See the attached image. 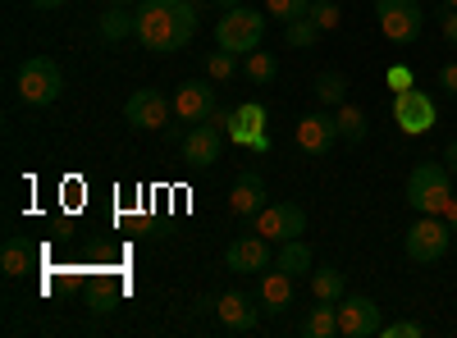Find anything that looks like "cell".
I'll return each mask as SVG.
<instances>
[{
  "mask_svg": "<svg viewBox=\"0 0 457 338\" xmlns=\"http://www.w3.org/2000/svg\"><path fill=\"white\" fill-rule=\"evenodd\" d=\"M293 142H297V152L302 156H312V161H325L329 152H334V142H338V124H334V115H302L297 120V128H293Z\"/></svg>",
  "mask_w": 457,
  "mask_h": 338,
  "instance_id": "cell-14",
  "label": "cell"
},
{
  "mask_svg": "<svg viewBox=\"0 0 457 338\" xmlns=\"http://www.w3.org/2000/svg\"><path fill=\"white\" fill-rule=\"evenodd\" d=\"M444 165H448V174L457 178V142H448V146H444Z\"/></svg>",
  "mask_w": 457,
  "mask_h": 338,
  "instance_id": "cell-36",
  "label": "cell"
},
{
  "mask_svg": "<svg viewBox=\"0 0 457 338\" xmlns=\"http://www.w3.org/2000/svg\"><path fill=\"white\" fill-rule=\"evenodd\" d=\"M302 334H307V338H334L338 334V307L334 302H316L312 316L302 320Z\"/></svg>",
  "mask_w": 457,
  "mask_h": 338,
  "instance_id": "cell-26",
  "label": "cell"
},
{
  "mask_svg": "<svg viewBox=\"0 0 457 338\" xmlns=\"http://www.w3.org/2000/svg\"><path fill=\"white\" fill-rule=\"evenodd\" d=\"M320 42V28L302 14V19H293V23H284V46H293V51H312Z\"/></svg>",
  "mask_w": 457,
  "mask_h": 338,
  "instance_id": "cell-28",
  "label": "cell"
},
{
  "mask_svg": "<svg viewBox=\"0 0 457 338\" xmlns=\"http://www.w3.org/2000/svg\"><path fill=\"white\" fill-rule=\"evenodd\" d=\"M238 60H243V55L220 51V46H215V51L206 55V78H211V83H228V78H238V73H243V64H238Z\"/></svg>",
  "mask_w": 457,
  "mask_h": 338,
  "instance_id": "cell-27",
  "label": "cell"
},
{
  "mask_svg": "<svg viewBox=\"0 0 457 338\" xmlns=\"http://www.w3.org/2000/svg\"><path fill=\"white\" fill-rule=\"evenodd\" d=\"M453 238L457 234L448 229L444 215H421L403 234V251H407V260H416V266H435V260H444V251H448Z\"/></svg>",
  "mask_w": 457,
  "mask_h": 338,
  "instance_id": "cell-6",
  "label": "cell"
},
{
  "mask_svg": "<svg viewBox=\"0 0 457 338\" xmlns=\"http://www.w3.org/2000/svg\"><path fill=\"white\" fill-rule=\"evenodd\" d=\"M137 28V46H146L151 55H174L197 37V5L193 0H137L133 10Z\"/></svg>",
  "mask_w": 457,
  "mask_h": 338,
  "instance_id": "cell-1",
  "label": "cell"
},
{
  "mask_svg": "<svg viewBox=\"0 0 457 338\" xmlns=\"http://www.w3.org/2000/svg\"><path fill=\"white\" fill-rule=\"evenodd\" d=\"M439 92L457 101V60H448V64L439 69Z\"/></svg>",
  "mask_w": 457,
  "mask_h": 338,
  "instance_id": "cell-34",
  "label": "cell"
},
{
  "mask_svg": "<svg viewBox=\"0 0 457 338\" xmlns=\"http://www.w3.org/2000/svg\"><path fill=\"white\" fill-rule=\"evenodd\" d=\"M385 83H389L394 92H407V87H416V73H411L407 64H389V73H385Z\"/></svg>",
  "mask_w": 457,
  "mask_h": 338,
  "instance_id": "cell-32",
  "label": "cell"
},
{
  "mask_svg": "<svg viewBox=\"0 0 457 338\" xmlns=\"http://www.w3.org/2000/svg\"><path fill=\"white\" fill-rule=\"evenodd\" d=\"M444 219H448V229L457 234V193H453V202H448V210H444Z\"/></svg>",
  "mask_w": 457,
  "mask_h": 338,
  "instance_id": "cell-37",
  "label": "cell"
},
{
  "mask_svg": "<svg viewBox=\"0 0 457 338\" xmlns=\"http://www.w3.org/2000/svg\"><path fill=\"white\" fill-rule=\"evenodd\" d=\"M439 32H444V42H448V46H457V10H453V5L439 10Z\"/></svg>",
  "mask_w": 457,
  "mask_h": 338,
  "instance_id": "cell-33",
  "label": "cell"
},
{
  "mask_svg": "<svg viewBox=\"0 0 457 338\" xmlns=\"http://www.w3.org/2000/svg\"><path fill=\"white\" fill-rule=\"evenodd\" d=\"M312 293H316V302H343L348 297V275L338 266H320L312 270Z\"/></svg>",
  "mask_w": 457,
  "mask_h": 338,
  "instance_id": "cell-21",
  "label": "cell"
},
{
  "mask_svg": "<svg viewBox=\"0 0 457 338\" xmlns=\"http://www.w3.org/2000/svg\"><path fill=\"white\" fill-rule=\"evenodd\" d=\"M215 316H220V325L228 334H252L265 311H261L256 297H247V293H220L215 297Z\"/></svg>",
  "mask_w": 457,
  "mask_h": 338,
  "instance_id": "cell-16",
  "label": "cell"
},
{
  "mask_svg": "<svg viewBox=\"0 0 457 338\" xmlns=\"http://www.w3.org/2000/svg\"><path fill=\"white\" fill-rule=\"evenodd\" d=\"M228 210H234L238 219H247V215H261V210H265V178H261L256 169L238 174L234 193H228Z\"/></svg>",
  "mask_w": 457,
  "mask_h": 338,
  "instance_id": "cell-18",
  "label": "cell"
},
{
  "mask_svg": "<svg viewBox=\"0 0 457 338\" xmlns=\"http://www.w3.org/2000/svg\"><path fill=\"white\" fill-rule=\"evenodd\" d=\"M439 5H453V10H457V0H439Z\"/></svg>",
  "mask_w": 457,
  "mask_h": 338,
  "instance_id": "cell-40",
  "label": "cell"
},
{
  "mask_svg": "<svg viewBox=\"0 0 457 338\" xmlns=\"http://www.w3.org/2000/svg\"><path fill=\"white\" fill-rule=\"evenodd\" d=\"M334 124H338V142H366V133H370L366 110L361 105H348V101L334 110Z\"/></svg>",
  "mask_w": 457,
  "mask_h": 338,
  "instance_id": "cell-23",
  "label": "cell"
},
{
  "mask_svg": "<svg viewBox=\"0 0 457 338\" xmlns=\"http://www.w3.org/2000/svg\"><path fill=\"white\" fill-rule=\"evenodd\" d=\"M312 92H316L320 105H343V101H348V78H343L338 69H320L316 83H312Z\"/></svg>",
  "mask_w": 457,
  "mask_h": 338,
  "instance_id": "cell-25",
  "label": "cell"
},
{
  "mask_svg": "<svg viewBox=\"0 0 457 338\" xmlns=\"http://www.w3.org/2000/svg\"><path fill=\"white\" fill-rule=\"evenodd\" d=\"M14 87H19V101H23V105H37V110H42V105L60 101V92H64V73H60V64H55L51 55H32V60L19 64Z\"/></svg>",
  "mask_w": 457,
  "mask_h": 338,
  "instance_id": "cell-3",
  "label": "cell"
},
{
  "mask_svg": "<svg viewBox=\"0 0 457 338\" xmlns=\"http://www.w3.org/2000/svg\"><path fill=\"white\" fill-rule=\"evenodd\" d=\"M275 270H284L288 279H302V275L316 270V256H312V247L302 243V238H288V243H279V251H275Z\"/></svg>",
  "mask_w": 457,
  "mask_h": 338,
  "instance_id": "cell-19",
  "label": "cell"
},
{
  "mask_svg": "<svg viewBox=\"0 0 457 338\" xmlns=\"http://www.w3.org/2000/svg\"><path fill=\"white\" fill-rule=\"evenodd\" d=\"M110 5H129V10H137V0H110Z\"/></svg>",
  "mask_w": 457,
  "mask_h": 338,
  "instance_id": "cell-39",
  "label": "cell"
},
{
  "mask_svg": "<svg viewBox=\"0 0 457 338\" xmlns=\"http://www.w3.org/2000/svg\"><path fill=\"white\" fill-rule=\"evenodd\" d=\"M453 202V174L444 161H421L407 174V206L416 215H444Z\"/></svg>",
  "mask_w": 457,
  "mask_h": 338,
  "instance_id": "cell-2",
  "label": "cell"
},
{
  "mask_svg": "<svg viewBox=\"0 0 457 338\" xmlns=\"http://www.w3.org/2000/svg\"><path fill=\"white\" fill-rule=\"evenodd\" d=\"M312 10V0H265V14H275L279 23H293Z\"/></svg>",
  "mask_w": 457,
  "mask_h": 338,
  "instance_id": "cell-30",
  "label": "cell"
},
{
  "mask_svg": "<svg viewBox=\"0 0 457 338\" xmlns=\"http://www.w3.org/2000/svg\"><path fill=\"white\" fill-rule=\"evenodd\" d=\"M338 307V334L343 338H375L379 329H385V320H379V302L375 297H361V293H348Z\"/></svg>",
  "mask_w": 457,
  "mask_h": 338,
  "instance_id": "cell-10",
  "label": "cell"
},
{
  "mask_svg": "<svg viewBox=\"0 0 457 338\" xmlns=\"http://www.w3.org/2000/svg\"><path fill=\"white\" fill-rule=\"evenodd\" d=\"M220 110V92L211 87V78H187L174 92V115L179 124H206Z\"/></svg>",
  "mask_w": 457,
  "mask_h": 338,
  "instance_id": "cell-12",
  "label": "cell"
},
{
  "mask_svg": "<svg viewBox=\"0 0 457 338\" xmlns=\"http://www.w3.org/2000/svg\"><path fill=\"white\" fill-rule=\"evenodd\" d=\"M252 229L270 243H288V238H302L307 234V210L297 202H265L261 215H252Z\"/></svg>",
  "mask_w": 457,
  "mask_h": 338,
  "instance_id": "cell-8",
  "label": "cell"
},
{
  "mask_svg": "<svg viewBox=\"0 0 457 338\" xmlns=\"http://www.w3.org/2000/svg\"><path fill=\"white\" fill-rule=\"evenodd\" d=\"M170 115H174V101H170L161 87H137V92L124 101V120H129L133 128H146V133H165Z\"/></svg>",
  "mask_w": 457,
  "mask_h": 338,
  "instance_id": "cell-9",
  "label": "cell"
},
{
  "mask_svg": "<svg viewBox=\"0 0 457 338\" xmlns=\"http://www.w3.org/2000/svg\"><path fill=\"white\" fill-rule=\"evenodd\" d=\"M224 128L220 124H187V133H183V142H179V152H183V161L193 165V169H211L215 161H220V152H224Z\"/></svg>",
  "mask_w": 457,
  "mask_h": 338,
  "instance_id": "cell-13",
  "label": "cell"
},
{
  "mask_svg": "<svg viewBox=\"0 0 457 338\" xmlns=\"http://www.w3.org/2000/svg\"><path fill=\"white\" fill-rule=\"evenodd\" d=\"M101 37H105V42H129V37H133V28H137V19H133V10L129 5H110L105 14H101Z\"/></svg>",
  "mask_w": 457,
  "mask_h": 338,
  "instance_id": "cell-24",
  "label": "cell"
},
{
  "mask_svg": "<svg viewBox=\"0 0 457 338\" xmlns=\"http://www.w3.org/2000/svg\"><path fill=\"white\" fill-rule=\"evenodd\" d=\"M243 73H247V83L252 87H275L279 83V60L270 55V51H252V55H243Z\"/></svg>",
  "mask_w": 457,
  "mask_h": 338,
  "instance_id": "cell-22",
  "label": "cell"
},
{
  "mask_svg": "<svg viewBox=\"0 0 457 338\" xmlns=\"http://www.w3.org/2000/svg\"><path fill=\"white\" fill-rule=\"evenodd\" d=\"M426 325L421 320H389L385 329H379V338H421Z\"/></svg>",
  "mask_w": 457,
  "mask_h": 338,
  "instance_id": "cell-31",
  "label": "cell"
},
{
  "mask_svg": "<svg viewBox=\"0 0 457 338\" xmlns=\"http://www.w3.org/2000/svg\"><path fill=\"white\" fill-rule=\"evenodd\" d=\"M211 5H215V10L224 14V10H238V5H243V0H211Z\"/></svg>",
  "mask_w": 457,
  "mask_h": 338,
  "instance_id": "cell-38",
  "label": "cell"
},
{
  "mask_svg": "<svg viewBox=\"0 0 457 338\" xmlns=\"http://www.w3.org/2000/svg\"><path fill=\"white\" fill-rule=\"evenodd\" d=\"M307 19H312V23H316L320 32H334V28L343 23V10H338V0H312Z\"/></svg>",
  "mask_w": 457,
  "mask_h": 338,
  "instance_id": "cell-29",
  "label": "cell"
},
{
  "mask_svg": "<svg viewBox=\"0 0 457 338\" xmlns=\"http://www.w3.org/2000/svg\"><path fill=\"white\" fill-rule=\"evenodd\" d=\"M28 5H32V10H42V14H55V10L69 5V0H28Z\"/></svg>",
  "mask_w": 457,
  "mask_h": 338,
  "instance_id": "cell-35",
  "label": "cell"
},
{
  "mask_svg": "<svg viewBox=\"0 0 457 338\" xmlns=\"http://www.w3.org/2000/svg\"><path fill=\"white\" fill-rule=\"evenodd\" d=\"M265 105H256V101H247V105H238L234 110V120H228V142H243V146H252V152H270V133H265Z\"/></svg>",
  "mask_w": 457,
  "mask_h": 338,
  "instance_id": "cell-15",
  "label": "cell"
},
{
  "mask_svg": "<svg viewBox=\"0 0 457 338\" xmlns=\"http://www.w3.org/2000/svg\"><path fill=\"white\" fill-rule=\"evenodd\" d=\"M265 37V14L252 10V5H238V10H224L220 23H215V46L220 51H234V55H252Z\"/></svg>",
  "mask_w": 457,
  "mask_h": 338,
  "instance_id": "cell-4",
  "label": "cell"
},
{
  "mask_svg": "<svg viewBox=\"0 0 457 338\" xmlns=\"http://www.w3.org/2000/svg\"><path fill=\"white\" fill-rule=\"evenodd\" d=\"M256 302H261V311L265 316H284L288 307H293V279L284 275V270H265L261 275V288H256Z\"/></svg>",
  "mask_w": 457,
  "mask_h": 338,
  "instance_id": "cell-17",
  "label": "cell"
},
{
  "mask_svg": "<svg viewBox=\"0 0 457 338\" xmlns=\"http://www.w3.org/2000/svg\"><path fill=\"white\" fill-rule=\"evenodd\" d=\"M224 266L234 270V275H265L275 266V251H270V238H261L256 229L252 234H243V238H234L224 247Z\"/></svg>",
  "mask_w": 457,
  "mask_h": 338,
  "instance_id": "cell-11",
  "label": "cell"
},
{
  "mask_svg": "<svg viewBox=\"0 0 457 338\" xmlns=\"http://www.w3.org/2000/svg\"><path fill=\"white\" fill-rule=\"evenodd\" d=\"M375 19H379V32H385L394 46H411V42H421V32H426L421 0H375Z\"/></svg>",
  "mask_w": 457,
  "mask_h": 338,
  "instance_id": "cell-5",
  "label": "cell"
},
{
  "mask_svg": "<svg viewBox=\"0 0 457 338\" xmlns=\"http://www.w3.org/2000/svg\"><path fill=\"white\" fill-rule=\"evenodd\" d=\"M394 124L407 133V137H421L439 124V105L426 87H407V92H394Z\"/></svg>",
  "mask_w": 457,
  "mask_h": 338,
  "instance_id": "cell-7",
  "label": "cell"
},
{
  "mask_svg": "<svg viewBox=\"0 0 457 338\" xmlns=\"http://www.w3.org/2000/svg\"><path fill=\"white\" fill-rule=\"evenodd\" d=\"M0 270H5V279H23L32 270V247L23 234H10L5 247H0Z\"/></svg>",
  "mask_w": 457,
  "mask_h": 338,
  "instance_id": "cell-20",
  "label": "cell"
}]
</instances>
